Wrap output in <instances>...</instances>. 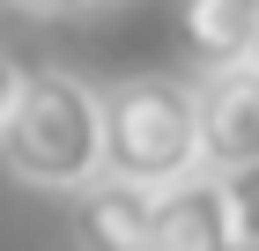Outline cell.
<instances>
[{
	"label": "cell",
	"mask_w": 259,
	"mask_h": 251,
	"mask_svg": "<svg viewBox=\"0 0 259 251\" xmlns=\"http://www.w3.org/2000/svg\"><path fill=\"white\" fill-rule=\"evenodd\" d=\"M0 163L37 192H81L104 177V104L67 67H30L0 118Z\"/></svg>",
	"instance_id": "6da1fadb"
},
{
	"label": "cell",
	"mask_w": 259,
	"mask_h": 251,
	"mask_svg": "<svg viewBox=\"0 0 259 251\" xmlns=\"http://www.w3.org/2000/svg\"><path fill=\"white\" fill-rule=\"evenodd\" d=\"M104 104V177L163 192L200 170V126H193V81L178 74H126L97 89Z\"/></svg>",
	"instance_id": "7a4b0ae2"
},
{
	"label": "cell",
	"mask_w": 259,
	"mask_h": 251,
	"mask_svg": "<svg viewBox=\"0 0 259 251\" xmlns=\"http://www.w3.org/2000/svg\"><path fill=\"white\" fill-rule=\"evenodd\" d=\"M193 126H200V170L230 177L259 163V67H215L193 81Z\"/></svg>",
	"instance_id": "3957f363"
},
{
	"label": "cell",
	"mask_w": 259,
	"mask_h": 251,
	"mask_svg": "<svg viewBox=\"0 0 259 251\" xmlns=\"http://www.w3.org/2000/svg\"><path fill=\"white\" fill-rule=\"evenodd\" d=\"M148 251H237L222 185L207 170H193V177H178V185L148 192Z\"/></svg>",
	"instance_id": "277c9868"
},
{
	"label": "cell",
	"mask_w": 259,
	"mask_h": 251,
	"mask_svg": "<svg viewBox=\"0 0 259 251\" xmlns=\"http://www.w3.org/2000/svg\"><path fill=\"white\" fill-rule=\"evenodd\" d=\"M259 37V0H178V44L200 59V74L244 67Z\"/></svg>",
	"instance_id": "5b68a950"
},
{
	"label": "cell",
	"mask_w": 259,
	"mask_h": 251,
	"mask_svg": "<svg viewBox=\"0 0 259 251\" xmlns=\"http://www.w3.org/2000/svg\"><path fill=\"white\" fill-rule=\"evenodd\" d=\"M74 244L81 251H148V192L97 177L74 192Z\"/></svg>",
	"instance_id": "8992f818"
},
{
	"label": "cell",
	"mask_w": 259,
	"mask_h": 251,
	"mask_svg": "<svg viewBox=\"0 0 259 251\" xmlns=\"http://www.w3.org/2000/svg\"><path fill=\"white\" fill-rule=\"evenodd\" d=\"M215 185H222V207H230V236H237V251H259V163L215 177Z\"/></svg>",
	"instance_id": "52a82bcc"
},
{
	"label": "cell",
	"mask_w": 259,
	"mask_h": 251,
	"mask_svg": "<svg viewBox=\"0 0 259 251\" xmlns=\"http://www.w3.org/2000/svg\"><path fill=\"white\" fill-rule=\"evenodd\" d=\"M22 15H74V8H89V0H15Z\"/></svg>",
	"instance_id": "ba28073f"
},
{
	"label": "cell",
	"mask_w": 259,
	"mask_h": 251,
	"mask_svg": "<svg viewBox=\"0 0 259 251\" xmlns=\"http://www.w3.org/2000/svg\"><path fill=\"white\" fill-rule=\"evenodd\" d=\"M15 81H22V67L0 52V118H8V104H15Z\"/></svg>",
	"instance_id": "9c48e42d"
},
{
	"label": "cell",
	"mask_w": 259,
	"mask_h": 251,
	"mask_svg": "<svg viewBox=\"0 0 259 251\" xmlns=\"http://www.w3.org/2000/svg\"><path fill=\"white\" fill-rule=\"evenodd\" d=\"M244 67H259V37H252V59H244Z\"/></svg>",
	"instance_id": "30bf717a"
}]
</instances>
